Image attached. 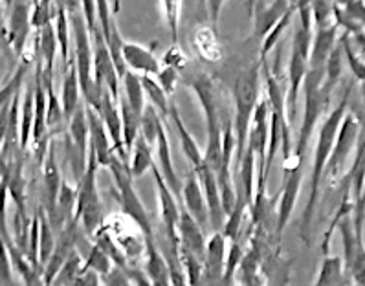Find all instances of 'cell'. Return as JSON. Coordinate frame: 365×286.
Listing matches in <instances>:
<instances>
[{
	"label": "cell",
	"mask_w": 365,
	"mask_h": 286,
	"mask_svg": "<svg viewBox=\"0 0 365 286\" xmlns=\"http://www.w3.org/2000/svg\"><path fill=\"white\" fill-rule=\"evenodd\" d=\"M224 2H226V0H206L207 15H210L211 24H215V26L219 24V19H220V13H222Z\"/></svg>",
	"instance_id": "obj_50"
},
{
	"label": "cell",
	"mask_w": 365,
	"mask_h": 286,
	"mask_svg": "<svg viewBox=\"0 0 365 286\" xmlns=\"http://www.w3.org/2000/svg\"><path fill=\"white\" fill-rule=\"evenodd\" d=\"M0 266H2V275H0V281L8 282V285H11V259H9V253H8V248L4 246V242H2V257H0Z\"/></svg>",
	"instance_id": "obj_49"
},
{
	"label": "cell",
	"mask_w": 365,
	"mask_h": 286,
	"mask_svg": "<svg viewBox=\"0 0 365 286\" xmlns=\"http://www.w3.org/2000/svg\"><path fill=\"white\" fill-rule=\"evenodd\" d=\"M178 237H180V244L184 248L197 253V255L204 261L207 246V239L206 235H204V228L200 226V223H198L197 218H195L190 211L185 210L184 205H182L180 223H178Z\"/></svg>",
	"instance_id": "obj_18"
},
{
	"label": "cell",
	"mask_w": 365,
	"mask_h": 286,
	"mask_svg": "<svg viewBox=\"0 0 365 286\" xmlns=\"http://www.w3.org/2000/svg\"><path fill=\"white\" fill-rule=\"evenodd\" d=\"M31 6L34 0H15L14 6L8 9V30H2L8 44L14 48L19 57L24 56L26 51L28 37L34 28L31 24Z\"/></svg>",
	"instance_id": "obj_9"
},
{
	"label": "cell",
	"mask_w": 365,
	"mask_h": 286,
	"mask_svg": "<svg viewBox=\"0 0 365 286\" xmlns=\"http://www.w3.org/2000/svg\"><path fill=\"white\" fill-rule=\"evenodd\" d=\"M37 35V48H39V59L43 63V77L44 79H53V63H56L57 50H59V39L57 31L50 22L43 26Z\"/></svg>",
	"instance_id": "obj_26"
},
{
	"label": "cell",
	"mask_w": 365,
	"mask_h": 286,
	"mask_svg": "<svg viewBox=\"0 0 365 286\" xmlns=\"http://www.w3.org/2000/svg\"><path fill=\"white\" fill-rule=\"evenodd\" d=\"M143 270H145L150 285H171V270H169V262L168 259H165V255H163L162 250L158 248L155 237H145Z\"/></svg>",
	"instance_id": "obj_15"
},
{
	"label": "cell",
	"mask_w": 365,
	"mask_h": 286,
	"mask_svg": "<svg viewBox=\"0 0 365 286\" xmlns=\"http://www.w3.org/2000/svg\"><path fill=\"white\" fill-rule=\"evenodd\" d=\"M39 218H41V233H39V261L41 266H46V262L50 261L53 250H56V233H53V224L48 217L46 210L39 208Z\"/></svg>",
	"instance_id": "obj_34"
},
{
	"label": "cell",
	"mask_w": 365,
	"mask_h": 286,
	"mask_svg": "<svg viewBox=\"0 0 365 286\" xmlns=\"http://www.w3.org/2000/svg\"><path fill=\"white\" fill-rule=\"evenodd\" d=\"M162 125H163V118L160 116V112L149 103L142 114V131H140V133H142V136L145 138L149 143H156Z\"/></svg>",
	"instance_id": "obj_43"
},
{
	"label": "cell",
	"mask_w": 365,
	"mask_h": 286,
	"mask_svg": "<svg viewBox=\"0 0 365 286\" xmlns=\"http://www.w3.org/2000/svg\"><path fill=\"white\" fill-rule=\"evenodd\" d=\"M171 121L173 125H175L176 133H178V138H180V145L185 154V158H187L191 167L197 171V169H200V167L206 163V160H204V150L200 149V145L197 143L193 134L190 133V128L185 127L184 120H182L180 112H178L175 103H171Z\"/></svg>",
	"instance_id": "obj_24"
},
{
	"label": "cell",
	"mask_w": 365,
	"mask_h": 286,
	"mask_svg": "<svg viewBox=\"0 0 365 286\" xmlns=\"http://www.w3.org/2000/svg\"><path fill=\"white\" fill-rule=\"evenodd\" d=\"M153 176H155L156 193H158V204H160V217L165 226V233H168V240L171 246L180 248V237H178V223H180V198L176 197L173 189L169 188L165 178H163L162 171L158 165L150 167Z\"/></svg>",
	"instance_id": "obj_8"
},
{
	"label": "cell",
	"mask_w": 365,
	"mask_h": 286,
	"mask_svg": "<svg viewBox=\"0 0 365 286\" xmlns=\"http://www.w3.org/2000/svg\"><path fill=\"white\" fill-rule=\"evenodd\" d=\"M163 64H171L175 68H178L182 72V68L187 66V57H185L184 51L178 48V44H173L168 51H165V56H163Z\"/></svg>",
	"instance_id": "obj_48"
},
{
	"label": "cell",
	"mask_w": 365,
	"mask_h": 286,
	"mask_svg": "<svg viewBox=\"0 0 365 286\" xmlns=\"http://www.w3.org/2000/svg\"><path fill=\"white\" fill-rule=\"evenodd\" d=\"M310 8H312L314 30L336 24L334 22V0H312V2H310Z\"/></svg>",
	"instance_id": "obj_45"
},
{
	"label": "cell",
	"mask_w": 365,
	"mask_h": 286,
	"mask_svg": "<svg viewBox=\"0 0 365 286\" xmlns=\"http://www.w3.org/2000/svg\"><path fill=\"white\" fill-rule=\"evenodd\" d=\"M37 2H39V0H34V4H37Z\"/></svg>",
	"instance_id": "obj_53"
},
{
	"label": "cell",
	"mask_w": 365,
	"mask_h": 286,
	"mask_svg": "<svg viewBox=\"0 0 365 286\" xmlns=\"http://www.w3.org/2000/svg\"><path fill=\"white\" fill-rule=\"evenodd\" d=\"M338 31V24L314 30L312 48H310V68H325L329 56H331L339 41Z\"/></svg>",
	"instance_id": "obj_22"
},
{
	"label": "cell",
	"mask_w": 365,
	"mask_h": 286,
	"mask_svg": "<svg viewBox=\"0 0 365 286\" xmlns=\"http://www.w3.org/2000/svg\"><path fill=\"white\" fill-rule=\"evenodd\" d=\"M182 202L184 208L197 218L200 226L206 228L210 224V208H207L206 193H204L200 178H198L197 171H191L184 182V189H182Z\"/></svg>",
	"instance_id": "obj_13"
},
{
	"label": "cell",
	"mask_w": 365,
	"mask_h": 286,
	"mask_svg": "<svg viewBox=\"0 0 365 286\" xmlns=\"http://www.w3.org/2000/svg\"><path fill=\"white\" fill-rule=\"evenodd\" d=\"M241 274H242V282L246 285H252V282H264V279L259 277V272H261V257H259L257 250L252 246L250 250H246V255L241 262Z\"/></svg>",
	"instance_id": "obj_44"
},
{
	"label": "cell",
	"mask_w": 365,
	"mask_h": 286,
	"mask_svg": "<svg viewBox=\"0 0 365 286\" xmlns=\"http://www.w3.org/2000/svg\"><path fill=\"white\" fill-rule=\"evenodd\" d=\"M56 31L57 39H59V51L63 64H68L70 61V35H68V15H66V8L59 2L56 13Z\"/></svg>",
	"instance_id": "obj_41"
},
{
	"label": "cell",
	"mask_w": 365,
	"mask_h": 286,
	"mask_svg": "<svg viewBox=\"0 0 365 286\" xmlns=\"http://www.w3.org/2000/svg\"><path fill=\"white\" fill-rule=\"evenodd\" d=\"M156 153H158V167L160 171H162L163 178L168 182L169 188L173 189L176 197L182 200V180L178 176L175 169V162H173V156H171V145H169V138H168V131H165V125H162L160 128V134H158V140H156Z\"/></svg>",
	"instance_id": "obj_23"
},
{
	"label": "cell",
	"mask_w": 365,
	"mask_h": 286,
	"mask_svg": "<svg viewBox=\"0 0 365 286\" xmlns=\"http://www.w3.org/2000/svg\"><path fill=\"white\" fill-rule=\"evenodd\" d=\"M193 46L198 57L206 63H220L224 59V50L215 24L198 26L193 34Z\"/></svg>",
	"instance_id": "obj_20"
},
{
	"label": "cell",
	"mask_w": 365,
	"mask_h": 286,
	"mask_svg": "<svg viewBox=\"0 0 365 286\" xmlns=\"http://www.w3.org/2000/svg\"><path fill=\"white\" fill-rule=\"evenodd\" d=\"M296 4L294 0H274L272 4H261L255 2V15H254V31L259 39H264L268 31L274 28L281 19L284 17V13Z\"/></svg>",
	"instance_id": "obj_21"
},
{
	"label": "cell",
	"mask_w": 365,
	"mask_h": 286,
	"mask_svg": "<svg viewBox=\"0 0 365 286\" xmlns=\"http://www.w3.org/2000/svg\"><path fill=\"white\" fill-rule=\"evenodd\" d=\"M339 41H341V46H344L345 61H347L352 76L356 77L358 83L364 81V79H365V61L361 59L360 56H356V51L352 50L351 43H349V34L341 35V37H339Z\"/></svg>",
	"instance_id": "obj_46"
},
{
	"label": "cell",
	"mask_w": 365,
	"mask_h": 286,
	"mask_svg": "<svg viewBox=\"0 0 365 286\" xmlns=\"http://www.w3.org/2000/svg\"><path fill=\"white\" fill-rule=\"evenodd\" d=\"M153 165H155V162H153V143H149L140 133L129 154V171L133 178L138 180L142 178L147 171H150Z\"/></svg>",
	"instance_id": "obj_27"
},
{
	"label": "cell",
	"mask_w": 365,
	"mask_h": 286,
	"mask_svg": "<svg viewBox=\"0 0 365 286\" xmlns=\"http://www.w3.org/2000/svg\"><path fill=\"white\" fill-rule=\"evenodd\" d=\"M180 259L182 265L185 270V279H187V285H198L202 282L204 275V261L197 253H193L191 250L184 248L180 244Z\"/></svg>",
	"instance_id": "obj_42"
},
{
	"label": "cell",
	"mask_w": 365,
	"mask_h": 286,
	"mask_svg": "<svg viewBox=\"0 0 365 286\" xmlns=\"http://www.w3.org/2000/svg\"><path fill=\"white\" fill-rule=\"evenodd\" d=\"M184 83L197 94L200 107L204 112V120H206V134L207 143L204 150V160L207 165L217 171L222 162V127L224 120L220 118L219 101H217L215 83L213 77L206 72H197L193 76H187Z\"/></svg>",
	"instance_id": "obj_4"
},
{
	"label": "cell",
	"mask_w": 365,
	"mask_h": 286,
	"mask_svg": "<svg viewBox=\"0 0 365 286\" xmlns=\"http://www.w3.org/2000/svg\"><path fill=\"white\" fill-rule=\"evenodd\" d=\"M61 184H63V176H61L59 163L56 156V143L50 141V149H48L46 158L43 162V188H44V210L50 215L56 208L57 197H59Z\"/></svg>",
	"instance_id": "obj_17"
},
{
	"label": "cell",
	"mask_w": 365,
	"mask_h": 286,
	"mask_svg": "<svg viewBox=\"0 0 365 286\" xmlns=\"http://www.w3.org/2000/svg\"><path fill=\"white\" fill-rule=\"evenodd\" d=\"M314 39V21L310 4L297 6V22L294 28L292 48L288 59V92L287 108L290 123H296L297 103H299V90H303V83L310 68V48Z\"/></svg>",
	"instance_id": "obj_2"
},
{
	"label": "cell",
	"mask_w": 365,
	"mask_h": 286,
	"mask_svg": "<svg viewBox=\"0 0 365 286\" xmlns=\"http://www.w3.org/2000/svg\"><path fill=\"white\" fill-rule=\"evenodd\" d=\"M250 210V200L242 191L237 189V202L233 210L226 215V223H224L222 233L226 239L233 240L242 235V223H245V215Z\"/></svg>",
	"instance_id": "obj_31"
},
{
	"label": "cell",
	"mask_w": 365,
	"mask_h": 286,
	"mask_svg": "<svg viewBox=\"0 0 365 286\" xmlns=\"http://www.w3.org/2000/svg\"><path fill=\"white\" fill-rule=\"evenodd\" d=\"M261 77H262V63L252 64L242 70L233 81V128H235V162L241 163L242 156L248 147V134L254 120L255 108L261 101Z\"/></svg>",
	"instance_id": "obj_3"
},
{
	"label": "cell",
	"mask_w": 365,
	"mask_h": 286,
	"mask_svg": "<svg viewBox=\"0 0 365 286\" xmlns=\"http://www.w3.org/2000/svg\"><path fill=\"white\" fill-rule=\"evenodd\" d=\"M83 266H85V259H83V255L78 250H73L65 261V265H63V268L59 270L53 285H76L83 272Z\"/></svg>",
	"instance_id": "obj_38"
},
{
	"label": "cell",
	"mask_w": 365,
	"mask_h": 286,
	"mask_svg": "<svg viewBox=\"0 0 365 286\" xmlns=\"http://www.w3.org/2000/svg\"><path fill=\"white\" fill-rule=\"evenodd\" d=\"M334 22L345 34L365 30V0H334Z\"/></svg>",
	"instance_id": "obj_16"
},
{
	"label": "cell",
	"mask_w": 365,
	"mask_h": 286,
	"mask_svg": "<svg viewBox=\"0 0 365 286\" xmlns=\"http://www.w3.org/2000/svg\"><path fill=\"white\" fill-rule=\"evenodd\" d=\"M158 83L162 85V88L168 92L169 96H173L176 92V86L180 83V70L171 66V64H163L160 73L156 76Z\"/></svg>",
	"instance_id": "obj_47"
},
{
	"label": "cell",
	"mask_w": 365,
	"mask_h": 286,
	"mask_svg": "<svg viewBox=\"0 0 365 286\" xmlns=\"http://www.w3.org/2000/svg\"><path fill=\"white\" fill-rule=\"evenodd\" d=\"M123 61L127 70H133V72L142 73V76L156 77L163 66L158 57L149 48L143 46V44L133 43V41H125L123 43Z\"/></svg>",
	"instance_id": "obj_14"
},
{
	"label": "cell",
	"mask_w": 365,
	"mask_h": 286,
	"mask_svg": "<svg viewBox=\"0 0 365 286\" xmlns=\"http://www.w3.org/2000/svg\"><path fill=\"white\" fill-rule=\"evenodd\" d=\"M68 138L73 147L81 153L83 158L88 160V153H91V123H88L85 99L68 120Z\"/></svg>",
	"instance_id": "obj_25"
},
{
	"label": "cell",
	"mask_w": 365,
	"mask_h": 286,
	"mask_svg": "<svg viewBox=\"0 0 365 286\" xmlns=\"http://www.w3.org/2000/svg\"><path fill=\"white\" fill-rule=\"evenodd\" d=\"M352 86H347L344 98L339 99V103L332 108L331 112H327L323 121L319 123L318 131V141H316V150H314L312 160V173H310V193L309 200H307L305 211L301 215V228L299 235L301 239L309 244L310 240V228L314 223V213H316V204L319 198V189H322V182L325 180L327 163L332 154V147H334L336 136H338L339 125L344 121L345 114L349 112V101H351Z\"/></svg>",
	"instance_id": "obj_1"
},
{
	"label": "cell",
	"mask_w": 365,
	"mask_h": 286,
	"mask_svg": "<svg viewBox=\"0 0 365 286\" xmlns=\"http://www.w3.org/2000/svg\"><path fill=\"white\" fill-rule=\"evenodd\" d=\"M86 114H88V123H91V150L98 156L99 165L108 167L112 156L116 154V149H114L107 125H105L99 111H96L88 103H86Z\"/></svg>",
	"instance_id": "obj_10"
},
{
	"label": "cell",
	"mask_w": 365,
	"mask_h": 286,
	"mask_svg": "<svg viewBox=\"0 0 365 286\" xmlns=\"http://www.w3.org/2000/svg\"><path fill=\"white\" fill-rule=\"evenodd\" d=\"M296 13H297V6L294 4L292 8H290L287 13H284V17L281 19V21L277 22V24H275L270 31H268L267 37H264L261 41V56H259V59H261V61L267 59L268 53H270V51L274 50L275 44L279 43V39L283 37L284 30H287L288 26L292 24V19H294V15H296Z\"/></svg>",
	"instance_id": "obj_37"
},
{
	"label": "cell",
	"mask_w": 365,
	"mask_h": 286,
	"mask_svg": "<svg viewBox=\"0 0 365 286\" xmlns=\"http://www.w3.org/2000/svg\"><path fill=\"white\" fill-rule=\"evenodd\" d=\"M118 103H120V111H121V120H123V143L127 153L130 154V149H133L134 141L140 136V131H142V116L138 112L133 111V107L129 105L127 98L121 96L118 98Z\"/></svg>",
	"instance_id": "obj_29"
},
{
	"label": "cell",
	"mask_w": 365,
	"mask_h": 286,
	"mask_svg": "<svg viewBox=\"0 0 365 286\" xmlns=\"http://www.w3.org/2000/svg\"><path fill=\"white\" fill-rule=\"evenodd\" d=\"M345 262L344 257L339 255H323L322 266H319V274L314 281V285L323 286V285H341L345 282Z\"/></svg>",
	"instance_id": "obj_30"
},
{
	"label": "cell",
	"mask_w": 365,
	"mask_h": 286,
	"mask_svg": "<svg viewBox=\"0 0 365 286\" xmlns=\"http://www.w3.org/2000/svg\"><path fill=\"white\" fill-rule=\"evenodd\" d=\"M35 123V81L24 92V101H22V116H21V145L22 150H26L31 143V134H34Z\"/></svg>",
	"instance_id": "obj_32"
},
{
	"label": "cell",
	"mask_w": 365,
	"mask_h": 286,
	"mask_svg": "<svg viewBox=\"0 0 365 286\" xmlns=\"http://www.w3.org/2000/svg\"><path fill=\"white\" fill-rule=\"evenodd\" d=\"M98 156L94 153H88V165L83 175L81 182L78 184V205H76V223H81L83 231L88 237H94L96 231L103 226L105 215L103 204L99 198L98 191V169H99Z\"/></svg>",
	"instance_id": "obj_6"
},
{
	"label": "cell",
	"mask_w": 365,
	"mask_h": 286,
	"mask_svg": "<svg viewBox=\"0 0 365 286\" xmlns=\"http://www.w3.org/2000/svg\"><path fill=\"white\" fill-rule=\"evenodd\" d=\"M226 235L222 231H215L207 239L206 257H204L202 282H222L224 270H226Z\"/></svg>",
	"instance_id": "obj_12"
},
{
	"label": "cell",
	"mask_w": 365,
	"mask_h": 286,
	"mask_svg": "<svg viewBox=\"0 0 365 286\" xmlns=\"http://www.w3.org/2000/svg\"><path fill=\"white\" fill-rule=\"evenodd\" d=\"M83 90L81 81H79V70L76 59L70 57L68 64L65 66V73H63V88H61V103L65 108L66 123L72 118V114L78 111V107L83 103Z\"/></svg>",
	"instance_id": "obj_19"
},
{
	"label": "cell",
	"mask_w": 365,
	"mask_h": 286,
	"mask_svg": "<svg viewBox=\"0 0 365 286\" xmlns=\"http://www.w3.org/2000/svg\"><path fill=\"white\" fill-rule=\"evenodd\" d=\"M114 266L116 265H114L110 257L105 253V250L101 248L99 244L94 242V246H91V250H88V253H86L85 257V268L96 270V272L103 277L105 282V279H107V275L114 270Z\"/></svg>",
	"instance_id": "obj_40"
},
{
	"label": "cell",
	"mask_w": 365,
	"mask_h": 286,
	"mask_svg": "<svg viewBox=\"0 0 365 286\" xmlns=\"http://www.w3.org/2000/svg\"><path fill=\"white\" fill-rule=\"evenodd\" d=\"M108 171H110L114 184H116L121 215L129 217L142 230L145 237H155V228H153V223H150L149 211L145 210L142 198H140L136 188H134V178L129 171V163L121 160L118 154H114L110 163H108Z\"/></svg>",
	"instance_id": "obj_5"
},
{
	"label": "cell",
	"mask_w": 365,
	"mask_h": 286,
	"mask_svg": "<svg viewBox=\"0 0 365 286\" xmlns=\"http://www.w3.org/2000/svg\"><path fill=\"white\" fill-rule=\"evenodd\" d=\"M142 81H143V88H145L147 99H149L150 105L160 112L163 121L171 120V103H169V94L162 88L158 79L153 76H142Z\"/></svg>",
	"instance_id": "obj_33"
},
{
	"label": "cell",
	"mask_w": 365,
	"mask_h": 286,
	"mask_svg": "<svg viewBox=\"0 0 365 286\" xmlns=\"http://www.w3.org/2000/svg\"><path fill=\"white\" fill-rule=\"evenodd\" d=\"M230 250H228V257H226V270H224V277L222 282L224 285H232L235 282V275L241 268V262L246 255V248L241 244V237H237V239L230 240Z\"/></svg>",
	"instance_id": "obj_39"
},
{
	"label": "cell",
	"mask_w": 365,
	"mask_h": 286,
	"mask_svg": "<svg viewBox=\"0 0 365 286\" xmlns=\"http://www.w3.org/2000/svg\"><path fill=\"white\" fill-rule=\"evenodd\" d=\"M160 9L165 22L171 43L178 44V34H180V15H182V0H160Z\"/></svg>",
	"instance_id": "obj_36"
},
{
	"label": "cell",
	"mask_w": 365,
	"mask_h": 286,
	"mask_svg": "<svg viewBox=\"0 0 365 286\" xmlns=\"http://www.w3.org/2000/svg\"><path fill=\"white\" fill-rule=\"evenodd\" d=\"M197 175L200 178L204 193H206L207 208H210V224L215 231H222L226 223V211H224L222 197H220V188L217 182L215 171L207 163H204L200 169H197Z\"/></svg>",
	"instance_id": "obj_11"
},
{
	"label": "cell",
	"mask_w": 365,
	"mask_h": 286,
	"mask_svg": "<svg viewBox=\"0 0 365 286\" xmlns=\"http://www.w3.org/2000/svg\"><path fill=\"white\" fill-rule=\"evenodd\" d=\"M356 118L361 125H365V79L360 81V111H358Z\"/></svg>",
	"instance_id": "obj_51"
},
{
	"label": "cell",
	"mask_w": 365,
	"mask_h": 286,
	"mask_svg": "<svg viewBox=\"0 0 365 286\" xmlns=\"http://www.w3.org/2000/svg\"><path fill=\"white\" fill-rule=\"evenodd\" d=\"M361 138V123L356 118L354 112H349L345 114L344 121L339 125L338 136H336L334 147H332V154L327 163L325 171V180L327 184H336V180L339 176H345V167H347L349 160L352 156V150L356 149L358 143H360Z\"/></svg>",
	"instance_id": "obj_7"
},
{
	"label": "cell",
	"mask_w": 365,
	"mask_h": 286,
	"mask_svg": "<svg viewBox=\"0 0 365 286\" xmlns=\"http://www.w3.org/2000/svg\"><path fill=\"white\" fill-rule=\"evenodd\" d=\"M14 2H15V0H2V4H4L6 9L11 8V6H14Z\"/></svg>",
	"instance_id": "obj_52"
},
{
	"label": "cell",
	"mask_w": 365,
	"mask_h": 286,
	"mask_svg": "<svg viewBox=\"0 0 365 286\" xmlns=\"http://www.w3.org/2000/svg\"><path fill=\"white\" fill-rule=\"evenodd\" d=\"M344 46H341V41H338V44H336V48L332 50L325 64V81H323V86L327 90H331V92L336 88V85H338L341 76H344Z\"/></svg>",
	"instance_id": "obj_35"
},
{
	"label": "cell",
	"mask_w": 365,
	"mask_h": 286,
	"mask_svg": "<svg viewBox=\"0 0 365 286\" xmlns=\"http://www.w3.org/2000/svg\"><path fill=\"white\" fill-rule=\"evenodd\" d=\"M121 85H123V96L127 98V101H129V105L133 107V111L142 116L147 107V94L145 88H143L142 73L127 70L125 76L121 77Z\"/></svg>",
	"instance_id": "obj_28"
}]
</instances>
